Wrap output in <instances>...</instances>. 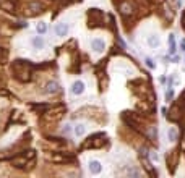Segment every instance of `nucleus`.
<instances>
[{"instance_id": "1", "label": "nucleus", "mask_w": 185, "mask_h": 178, "mask_svg": "<svg viewBox=\"0 0 185 178\" xmlns=\"http://www.w3.org/2000/svg\"><path fill=\"white\" fill-rule=\"evenodd\" d=\"M91 49L94 50L96 54H102L104 50H106V42H104L102 39L96 37V39H92V42H91Z\"/></svg>"}, {"instance_id": "2", "label": "nucleus", "mask_w": 185, "mask_h": 178, "mask_svg": "<svg viewBox=\"0 0 185 178\" xmlns=\"http://www.w3.org/2000/svg\"><path fill=\"white\" fill-rule=\"evenodd\" d=\"M68 29H70V26H68L67 23H62V21H60V23H57V25H55V34H57L59 37L67 36Z\"/></svg>"}, {"instance_id": "3", "label": "nucleus", "mask_w": 185, "mask_h": 178, "mask_svg": "<svg viewBox=\"0 0 185 178\" xmlns=\"http://www.w3.org/2000/svg\"><path fill=\"white\" fill-rule=\"evenodd\" d=\"M88 169H89V172L92 175H97V173H101V172H102V164L99 162V160H89Z\"/></svg>"}, {"instance_id": "4", "label": "nucleus", "mask_w": 185, "mask_h": 178, "mask_svg": "<svg viewBox=\"0 0 185 178\" xmlns=\"http://www.w3.org/2000/svg\"><path fill=\"white\" fill-rule=\"evenodd\" d=\"M83 91H85V83L83 81H75L73 84H72V94H75V96H80V94H83Z\"/></svg>"}, {"instance_id": "5", "label": "nucleus", "mask_w": 185, "mask_h": 178, "mask_svg": "<svg viewBox=\"0 0 185 178\" xmlns=\"http://www.w3.org/2000/svg\"><path fill=\"white\" fill-rule=\"evenodd\" d=\"M31 44H33V47L34 49H37V50H41V49H44V39L41 37V36H34L33 39H31Z\"/></svg>"}, {"instance_id": "6", "label": "nucleus", "mask_w": 185, "mask_h": 178, "mask_svg": "<svg viewBox=\"0 0 185 178\" xmlns=\"http://www.w3.org/2000/svg\"><path fill=\"white\" fill-rule=\"evenodd\" d=\"M159 44H161V39H159V36H156V34H151V36L148 37V45H149V47L158 49V47H159Z\"/></svg>"}, {"instance_id": "7", "label": "nucleus", "mask_w": 185, "mask_h": 178, "mask_svg": "<svg viewBox=\"0 0 185 178\" xmlns=\"http://www.w3.org/2000/svg\"><path fill=\"white\" fill-rule=\"evenodd\" d=\"M45 93H47V94H55L57 93V91H59V84H57L55 81H50V83H47V84H45Z\"/></svg>"}, {"instance_id": "8", "label": "nucleus", "mask_w": 185, "mask_h": 178, "mask_svg": "<svg viewBox=\"0 0 185 178\" xmlns=\"http://www.w3.org/2000/svg\"><path fill=\"white\" fill-rule=\"evenodd\" d=\"M85 133H86V125L80 123V125L75 126V136H83Z\"/></svg>"}, {"instance_id": "9", "label": "nucleus", "mask_w": 185, "mask_h": 178, "mask_svg": "<svg viewBox=\"0 0 185 178\" xmlns=\"http://www.w3.org/2000/svg\"><path fill=\"white\" fill-rule=\"evenodd\" d=\"M169 45H171V49H169V52L171 54H175V39H174V34H171L169 36Z\"/></svg>"}, {"instance_id": "10", "label": "nucleus", "mask_w": 185, "mask_h": 178, "mask_svg": "<svg viewBox=\"0 0 185 178\" xmlns=\"http://www.w3.org/2000/svg\"><path fill=\"white\" fill-rule=\"evenodd\" d=\"M36 31H37V34H44L45 31H47V25H45V23H39L37 25V28H36Z\"/></svg>"}, {"instance_id": "11", "label": "nucleus", "mask_w": 185, "mask_h": 178, "mask_svg": "<svg viewBox=\"0 0 185 178\" xmlns=\"http://www.w3.org/2000/svg\"><path fill=\"white\" fill-rule=\"evenodd\" d=\"M167 136H169V141H175L177 139V130L171 128L169 131H167Z\"/></svg>"}, {"instance_id": "12", "label": "nucleus", "mask_w": 185, "mask_h": 178, "mask_svg": "<svg viewBox=\"0 0 185 178\" xmlns=\"http://www.w3.org/2000/svg\"><path fill=\"white\" fill-rule=\"evenodd\" d=\"M30 8H31L33 11H36V13H39V11H41V8H42V5L39 3V2H33V3L30 5Z\"/></svg>"}, {"instance_id": "13", "label": "nucleus", "mask_w": 185, "mask_h": 178, "mask_svg": "<svg viewBox=\"0 0 185 178\" xmlns=\"http://www.w3.org/2000/svg\"><path fill=\"white\" fill-rule=\"evenodd\" d=\"M5 57H7V50L0 49V62H3V60H5Z\"/></svg>"}, {"instance_id": "14", "label": "nucleus", "mask_w": 185, "mask_h": 178, "mask_svg": "<svg viewBox=\"0 0 185 178\" xmlns=\"http://www.w3.org/2000/svg\"><path fill=\"white\" fill-rule=\"evenodd\" d=\"M146 65H148L149 68H154V66H156V63H154L151 59H146Z\"/></svg>"}, {"instance_id": "15", "label": "nucleus", "mask_w": 185, "mask_h": 178, "mask_svg": "<svg viewBox=\"0 0 185 178\" xmlns=\"http://www.w3.org/2000/svg\"><path fill=\"white\" fill-rule=\"evenodd\" d=\"M180 49L185 52V39H182V41H180Z\"/></svg>"}]
</instances>
